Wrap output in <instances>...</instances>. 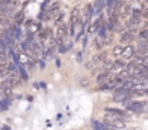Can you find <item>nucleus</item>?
<instances>
[{"instance_id":"1","label":"nucleus","mask_w":148,"mask_h":130,"mask_svg":"<svg viewBox=\"0 0 148 130\" xmlns=\"http://www.w3.org/2000/svg\"><path fill=\"white\" fill-rule=\"evenodd\" d=\"M128 113L121 110V108H113V107H106L103 120L108 123H116V121H126L128 120Z\"/></svg>"},{"instance_id":"2","label":"nucleus","mask_w":148,"mask_h":130,"mask_svg":"<svg viewBox=\"0 0 148 130\" xmlns=\"http://www.w3.org/2000/svg\"><path fill=\"white\" fill-rule=\"evenodd\" d=\"M123 104V107L128 110V111H131V113H134V114H142V113H145L147 110H148V103H145V101H139V100H132V97H129L125 103H122Z\"/></svg>"},{"instance_id":"3","label":"nucleus","mask_w":148,"mask_h":130,"mask_svg":"<svg viewBox=\"0 0 148 130\" xmlns=\"http://www.w3.org/2000/svg\"><path fill=\"white\" fill-rule=\"evenodd\" d=\"M80 7H73L71 10V15H70V33L74 35V32H76V26L77 23L80 22Z\"/></svg>"},{"instance_id":"4","label":"nucleus","mask_w":148,"mask_h":130,"mask_svg":"<svg viewBox=\"0 0 148 130\" xmlns=\"http://www.w3.org/2000/svg\"><path fill=\"white\" fill-rule=\"evenodd\" d=\"M129 97H131V90L118 88V90H115V93H113L112 101H115V103H125Z\"/></svg>"},{"instance_id":"5","label":"nucleus","mask_w":148,"mask_h":130,"mask_svg":"<svg viewBox=\"0 0 148 130\" xmlns=\"http://www.w3.org/2000/svg\"><path fill=\"white\" fill-rule=\"evenodd\" d=\"M57 45H58V52H60V53H65L67 51H70V49L73 48V42H71L70 39L67 41V36H65L61 42H58Z\"/></svg>"},{"instance_id":"6","label":"nucleus","mask_w":148,"mask_h":130,"mask_svg":"<svg viewBox=\"0 0 148 130\" xmlns=\"http://www.w3.org/2000/svg\"><path fill=\"white\" fill-rule=\"evenodd\" d=\"M136 53V51H135V48L132 46V45H125V49H123V52H122V59L123 61H126V59H131V58H134V55Z\"/></svg>"},{"instance_id":"7","label":"nucleus","mask_w":148,"mask_h":130,"mask_svg":"<svg viewBox=\"0 0 148 130\" xmlns=\"http://www.w3.org/2000/svg\"><path fill=\"white\" fill-rule=\"evenodd\" d=\"M142 19V12L141 9H134L132 10V16L129 19V25H138Z\"/></svg>"},{"instance_id":"8","label":"nucleus","mask_w":148,"mask_h":130,"mask_svg":"<svg viewBox=\"0 0 148 130\" xmlns=\"http://www.w3.org/2000/svg\"><path fill=\"white\" fill-rule=\"evenodd\" d=\"M26 29H28V33H35V32H39L41 30V26H39L38 22L26 20Z\"/></svg>"},{"instance_id":"9","label":"nucleus","mask_w":148,"mask_h":130,"mask_svg":"<svg viewBox=\"0 0 148 130\" xmlns=\"http://www.w3.org/2000/svg\"><path fill=\"white\" fill-rule=\"evenodd\" d=\"M93 15H95V6H93V5H87L86 9H84V18H83V22L87 23V22L92 19Z\"/></svg>"},{"instance_id":"10","label":"nucleus","mask_w":148,"mask_h":130,"mask_svg":"<svg viewBox=\"0 0 148 130\" xmlns=\"http://www.w3.org/2000/svg\"><path fill=\"white\" fill-rule=\"evenodd\" d=\"M106 56H108V52H106V51H102V52L96 53V55L92 58V62H95V64H96V62H100V64H102V62L106 59Z\"/></svg>"},{"instance_id":"11","label":"nucleus","mask_w":148,"mask_h":130,"mask_svg":"<svg viewBox=\"0 0 148 130\" xmlns=\"http://www.w3.org/2000/svg\"><path fill=\"white\" fill-rule=\"evenodd\" d=\"M93 6H95V13H100L103 7L106 6V0H96V3Z\"/></svg>"},{"instance_id":"12","label":"nucleus","mask_w":148,"mask_h":130,"mask_svg":"<svg viewBox=\"0 0 148 130\" xmlns=\"http://www.w3.org/2000/svg\"><path fill=\"white\" fill-rule=\"evenodd\" d=\"M123 49H125V45H115L113 49H112V53H113L115 56H122Z\"/></svg>"},{"instance_id":"13","label":"nucleus","mask_w":148,"mask_h":130,"mask_svg":"<svg viewBox=\"0 0 148 130\" xmlns=\"http://www.w3.org/2000/svg\"><path fill=\"white\" fill-rule=\"evenodd\" d=\"M79 84H80V87L87 88V87L90 85V80H89V77H80V78H79Z\"/></svg>"},{"instance_id":"14","label":"nucleus","mask_w":148,"mask_h":130,"mask_svg":"<svg viewBox=\"0 0 148 130\" xmlns=\"http://www.w3.org/2000/svg\"><path fill=\"white\" fill-rule=\"evenodd\" d=\"M23 19H25V15H23V12H19V13H16V16H15V25L21 26V25H22V22H23Z\"/></svg>"},{"instance_id":"15","label":"nucleus","mask_w":148,"mask_h":130,"mask_svg":"<svg viewBox=\"0 0 148 130\" xmlns=\"http://www.w3.org/2000/svg\"><path fill=\"white\" fill-rule=\"evenodd\" d=\"M138 38H139V41H148V28L142 29V30L138 33Z\"/></svg>"},{"instance_id":"16","label":"nucleus","mask_w":148,"mask_h":130,"mask_svg":"<svg viewBox=\"0 0 148 130\" xmlns=\"http://www.w3.org/2000/svg\"><path fill=\"white\" fill-rule=\"evenodd\" d=\"M106 6H108L109 12L113 10V7H115V0H106Z\"/></svg>"},{"instance_id":"17","label":"nucleus","mask_w":148,"mask_h":130,"mask_svg":"<svg viewBox=\"0 0 148 130\" xmlns=\"http://www.w3.org/2000/svg\"><path fill=\"white\" fill-rule=\"evenodd\" d=\"M84 67H86L87 70H93V68H95V62H92V61H90V62H87V64L84 65Z\"/></svg>"},{"instance_id":"18","label":"nucleus","mask_w":148,"mask_h":130,"mask_svg":"<svg viewBox=\"0 0 148 130\" xmlns=\"http://www.w3.org/2000/svg\"><path fill=\"white\" fill-rule=\"evenodd\" d=\"M76 59H77V62H82V59H83V55H82V52H77V56H76Z\"/></svg>"},{"instance_id":"19","label":"nucleus","mask_w":148,"mask_h":130,"mask_svg":"<svg viewBox=\"0 0 148 130\" xmlns=\"http://www.w3.org/2000/svg\"><path fill=\"white\" fill-rule=\"evenodd\" d=\"M142 62H144V65H145V68H148V55L142 59Z\"/></svg>"},{"instance_id":"20","label":"nucleus","mask_w":148,"mask_h":130,"mask_svg":"<svg viewBox=\"0 0 148 130\" xmlns=\"http://www.w3.org/2000/svg\"><path fill=\"white\" fill-rule=\"evenodd\" d=\"M39 67H41V68H45V62H44V61H39Z\"/></svg>"},{"instance_id":"21","label":"nucleus","mask_w":148,"mask_h":130,"mask_svg":"<svg viewBox=\"0 0 148 130\" xmlns=\"http://www.w3.org/2000/svg\"><path fill=\"white\" fill-rule=\"evenodd\" d=\"M2 130H10V127H9V126H3Z\"/></svg>"},{"instance_id":"22","label":"nucleus","mask_w":148,"mask_h":130,"mask_svg":"<svg viewBox=\"0 0 148 130\" xmlns=\"http://www.w3.org/2000/svg\"><path fill=\"white\" fill-rule=\"evenodd\" d=\"M57 67H58V68L61 67V61H60V59H57Z\"/></svg>"},{"instance_id":"23","label":"nucleus","mask_w":148,"mask_h":130,"mask_svg":"<svg viewBox=\"0 0 148 130\" xmlns=\"http://www.w3.org/2000/svg\"><path fill=\"white\" fill-rule=\"evenodd\" d=\"M3 18H5V16H2V15H0V25H2V22H3Z\"/></svg>"},{"instance_id":"24","label":"nucleus","mask_w":148,"mask_h":130,"mask_svg":"<svg viewBox=\"0 0 148 130\" xmlns=\"http://www.w3.org/2000/svg\"><path fill=\"white\" fill-rule=\"evenodd\" d=\"M147 3H148V0H147Z\"/></svg>"},{"instance_id":"25","label":"nucleus","mask_w":148,"mask_h":130,"mask_svg":"<svg viewBox=\"0 0 148 130\" xmlns=\"http://www.w3.org/2000/svg\"><path fill=\"white\" fill-rule=\"evenodd\" d=\"M147 95H148V94H147Z\"/></svg>"}]
</instances>
